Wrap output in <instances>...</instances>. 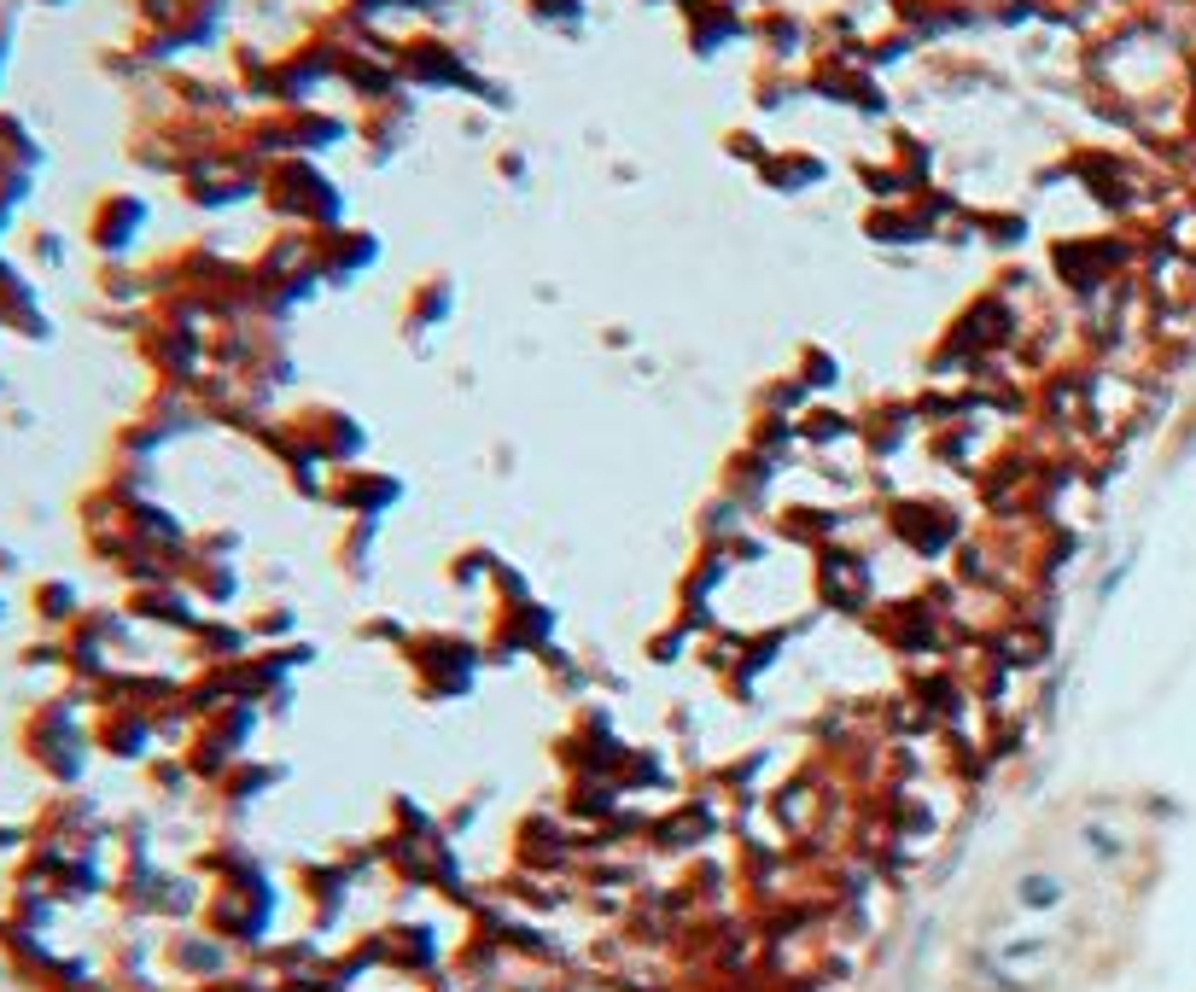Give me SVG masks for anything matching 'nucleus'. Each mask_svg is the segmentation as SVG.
Segmentation results:
<instances>
[{
  "label": "nucleus",
  "mask_w": 1196,
  "mask_h": 992,
  "mask_svg": "<svg viewBox=\"0 0 1196 992\" xmlns=\"http://www.w3.org/2000/svg\"><path fill=\"white\" fill-rule=\"evenodd\" d=\"M269 204L292 222H315V228H333L339 222V188L321 176L310 158H281L263 181Z\"/></svg>",
  "instance_id": "f257e3e1"
},
{
  "label": "nucleus",
  "mask_w": 1196,
  "mask_h": 992,
  "mask_svg": "<svg viewBox=\"0 0 1196 992\" xmlns=\"http://www.w3.org/2000/svg\"><path fill=\"white\" fill-rule=\"evenodd\" d=\"M817 595L841 613H864L876 602V567L858 549H817Z\"/></svg>",
  "instance_id": "f03ea898"
},
{
  "label": "nucleus",
  "mask_w": 1196,
  "mask_h": 992,
  "mask_svg": "<svg viewBox=\"0 0 1196 992\" xmlns=\"http://www.w3.org/2000/svg\"><path fill=\"white\" fill-rule=\"evenodd\" d=\"M887 532L899 538L911 555H939V549H952L963 538V520L946 509V502H893Z\"/></svg>",
  "instance_id": "7ed1b4c3"
},
{
  "label": "nucleus",
  "mask_w": 1196,
  "mask_h": 992,
  "mask_svg": "<svg viewBox=\"0 0 1196 992\" xmlns=\"http://www.w3.org/2000/svg\"><path fill=\"white\" fill-rule=\"evenodd\" d=\"M409 660H415V672L432 695H462L479 672L473 642H462V637H421V642H409Z\"/></svg>",
  "instance_id": "20e7f679"
},
{
  "label": "nucleus",
  "mask_w": 1196,
  "mask_h": 992,
  "mask_svg": "<svg viewBox=\"0 0 1196 992\" xmlns=\"http://www.w3.org/2000/svg\"><path fill=\"white\" fill-rule=\"evenodd\" d=\"M398 71H403V77H415L421 88H485V82H473V71L462 64V53L444 48L439 36L409 41L403 59H398Z\"/></svg>",
  "instance_id": "39448f33"
},
{
  "label": "nucleus",
  "mask_w": 1196,
  "mask_h": 992,
  "mask_svg": "<svg viewBox=\"0 0 1196 992\" xmlns=\"http://www.w3.org/2000/svg\"><path fill=\"white\" fill-rule=\"evenodd\" d=\"M683 18H689V48L695 53H718L724 41H735L747 30L730 0H683Z\"/></svg>",
  "instance_id": "423d86ee"
},
{
  "label": "nucleus",
  "mask_w": 1196,
  "mask_h": 992,
  "mask_svg": "<svg viewBox=\"0 0 1196 992\" xmlns=\"http://www.w3.org/2000/svg\"><path fill=\"white\" fill-rule=\"evenodd\" d=\"M923 427L916 421V403L905 409V403H887V409H870L864 421H858V444H864V455H899L905 444H911V432Z\"/></svg>",
  "instance_id": "0eeeda50"
},
{
  "label": "nucleus",
  "mask_w": 1196,
  "mask_h": 992,
  "mask_svg": "<svg viewBox=\"0 0 1196 992\" xmlns=\"http://www.w3.org/2000/svg\"><path fill=\"white\" fill-rule=\"evenodd\" d=\"M374 258H380L374 234H339V228L315 234V274H328V281H351V274Z\"/></svg>",
  "instance_id": "6e6552de"
},
{
  "label": "nucleus",
  "mask_w": 1196,
  "mask_h": 992,
  "mask_svg": "<svg viewBox=\"0 0 1196 992\" xmlns=\"http://www.w3.org/2000/svg\"><path fill=\"white\" fill-rule=\"evenodd\" d=\"M141 222H147V204L141 199H134V193H111L100 204V217H94V246L105 251V258H123V251L134 246V234H141Z\"/></svg>",
  "instance_id": "1a4fd4ad"
},
{
  "label": "nucleus",
  "mask_w": 1196,
  "mask_h": 992,
  "mask_svg": "<svg viewBox=\"0 0 1196 992\" xmlns=\"http://www.w3.org/2000/svg\"><path fill=\"white\" fill-rule=\"evenodd\" d=\"M864 228H870V240H887V246H916V240H934V222L923 217V204L916 199H882L876 211L864 217Z\"/></svg>",
  "instance_id": "9d476101"
},
{
  "label": "nucleus",
  "mask_w": 1196,
  "mask_h": 992,
  "mask_svg": "<svg viewBox=\"0 0 1196 992\" xmlns=\"http://www.w3.org/2000/svg\"><path fill=\"white\" fill-rule=\"evenodd\" d=\"M398 497H403V484L391 479V473H362V468H344L339 491H333V502H339V509H351V514H385Z\"/></svg>",
  "instance_id": "9b49d317"
},
{
  "label": "nucleus",
  "mask_w": 1196,
  "mask_h": 992,
  "mask_svg": "<svg viewBox=\"0 0 1196 992\" xmlns=\"http://www.w3.org/2000/svg\"><path fill=\"white\" fill-rule=\"evenodd\" d=\"M758 176H765L776 193H806V188H817V181L830 176V164H823L817 152H806V147H788V152H771L765 164H758Z\"/></svg>",
  "instance_id": "f8f14e48"
},
{
  "label": "nucleus",
  "mask_w": 1196,
  "mask_h": 992,
  "mask_svg": "<svg viewBox=\"0 0 1196 992\" xmlns=\"http://www.w3.org/2000/svg\"><path fill=\"white\" fill-rule=\"evenodd\" d=\"M776 473H782V468H776L771 455L742 450V455L730 461V473H724V491H730V502H742V509H753V502H758V497H765L771 484H776Z\"/></svg>",
  "instance_id": "ddd939ff"
},
{
  "label": "nucleus",
  "mask_w": 1196,
  "mask_h": 992,
  "mask_svg": "<svg viewBox=\"0 0 1196 992\" xmlns=\"http://www.w3.org/2000/svg\"><path fill=\"white\" fill-rule=\"evenodd\" d=\"M36 613L48 619V625H64V631H71L77 619H82V602H77V590H71V584H59V579H53V584H41V590H36Z\"/></svg>",
  "instance_id": "4468645a"
},
{
  "label": "nucleus",
  "mask_w": 1196,
  "mask_h": 992,
  "mask_svg": "<svg viewBox=\"0 0 1196 992\" xmlns=\"http://www.w3.org/2000/svg\"><path fill=\"white\" fill-rule=\"evenodd\" d=\"M455 304V287L450 281H426L415 298H409V321H421V328H439V321L450 315Z\"/></svg>",
  "instance_id": "2eb2a0df"
},
{
  "label": "nucleus",
  "mask_w": 1196,
  "mask_h": 992,
  "mask_svg": "<svg viewBox=\"0 0 1196 992\" xmlns=\"http://www.w3.org/2000/svg\"><path fill=\"white\" fill-rule=\"evenodd\" d=\"M794 380L806 385V391H830L835 380H841V362L823 351V344H806V351H800V368H794Z\"/></svg>",
  "instance_id": "dca6fc26"
},
{
  "label": "nucleus",
  "mask_w": 1196,
  "mask_h": 992,
  "mask_svg": "<svg viewBox=\"0 0 1196 992\" xmlns=\"http://www.w3.org/2000/svg\"><path fill=\"white\" fill-rule=\"evenodd\" d=\"M975 228H981L993 246H1022V240H1027V217H1022V211H981Z\"/></svg>",
  "instance_id": "f3484780"
},
{
  "label": "nucleus",
  "mask_w": 1196,
  "mask_h": 992,
  "mask_svg": "<svg viewBox=\"0 0 1196 992\" xmlns=\"http://www.w3.org/2000/svg\"><path fill=\"white\" fill-rule=\"evenodd\" d=\"M543 24H561V30H579L584 24V0H525Z\"/></svg>",
  "instance_id": "a211bd4d"
},
{
  "label": "nucleus",
  "mask_w": 1196,
  "mask_h": 992,
  "mask_svg": "<svg viewBox=\"0 0 1196 992\" xmlns=\"http://www.w3.org/2000/svg\"><path fill=\"white\" fill-rule=\"evenodd\" d=\"M765 36H771V53L782 59V53H794V48H800V36H806V30H800L794 18H782V12H776V18H765Z\"/></svg>",
  "instance_id": "6ab92c4d"
},
{
  "label": "nucleus",
  "mask_w": 1196,
  "mask_h": 992,
  "mask_svg": "<svg viewBox=\"0 0 1196 992\" xmlns=\"http://www.w3.org/2000/svg\"><path fill=\"white\" fill-rule=\"evenodd\" d=\"M724 147H730V158H747V164H765V158H771L765 147H758V141H753V134H730V141H724Z\"/></svg>",
  "instance_id": "aec40b11"
},
{
  "label": "nucleus",
  "mask_w": 1196,
  "mask_h": 992,
  "mask_svg": "<svg viewBox=\"0 0 1196 992\" xmlns=\"http://www.w3.org/2000/svg\"><path fill=\"white\" fill-rule=\"evenodd\" d=\"M7 53H12V24H0V77H7Z\"/></svg>",
  "instance_id": "412c9836"
},
{
  "label": "nucleus",
  "mask_w": 1196,
  "mask_h": 992,
  "mask_svg": "<svg viewBox=\"0 0 1196 992\" xmlns=\"http://www.w3.org/2000/svg\"><path fill=\"white\" fill-rule=\"evenodd\" d=\"M41 7H64V0H41Z\"/></svg>",
  "instance_id": "4be33fe9"
}]
</instances>
